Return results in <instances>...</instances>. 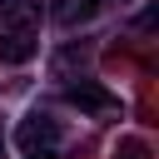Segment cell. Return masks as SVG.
Returning a JSON list of instances; mask_svg holds the SVG:
<instances>
[{
  "label": "cell",
  "mask_w": 159,
  "mask_h": 159,
  "mask_svg": "<svg viewBox=\"0 0 159 159\" xmlns=\"http://www.w3.org/2000/svg\"><path fill=\"white\" fill-rule=\"evenodd\" d=\"M40 50V0H0V60L25 65Z\"/></svg>",
  "instance_id": "1"
},
{
  "label": "cell",
  "mask_w": 159,
  "mask_h": 159,
  "mask_svg": "<svg viewBox=\"0 0 159 159\" xmlns=\"http://www.w3.org/2000/svg\"><path fill=\"white\" fill-rule=\"evenodd\" d=\"M15 139H20V149H30V154H50V149L60 144V124H55L45 109H30V114L20 119V129H15Z\"/></svg>",
  "instance_id": "2"
},
{
  "label": "cell",
  "mask_w": 159,
  "mask_h": 159,
  "mask_svg": "<svg viewBox=\"0 0 159 159\" xmlns=\"http://www.w3.org/2000/svg\"><path fill=\"white\" fill-rule=\"evenodd\" d=\"M114 0H65L60 5V25H84V20H94L99 10H109Z\"/></svg>",
  "instance_id": "3"
},
{
  "label": "cell",
  "mask_w": 159,
  "mask_h": 159,
  "mask_svg": "<svg viewBox=\"0 0 159 159\" xmlns=\"http://www.w3.org/2000/svg\"><path fill=\"white\" fill-rule=\"evenodd\" d=\"M70 104H80V109H114V99L104 89H94V84H75L70 89Z\"/></svg>",
  "instance_id": "4"
},
{
  "label": "cell",
  "mask_w": 159,
  "mask_h": 159,
  "mask_svg": "<svg viewBox=\"0 0 159 159\" xmlns=\"http://www.w3.org/2000/svg\"><path fill=\"white\" fill-rule=\"evenodd\" d=\"M30 159H50V154H30Z\"/></svg>",
  "instance_id": "5"
}]
</instances>
